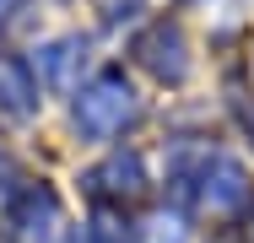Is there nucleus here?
Returning a JSON list of instances; mask_svg holds the SVG:
<instances>
[{
    "label": "nucleus",
    "instance_id": "nucleus-1",
    "mask_svg": "<svg viewBox=\"0 0 254 243\" xmlns=\"http://www.w3.org/2000/svg\"><path fill=\"white\" fill-rule=\"evenodd\" d=\"M125 114H130V92H125L119 81H103V87H92V92L76 103V124L92 130V135H108Z\"/></svg>",
    "mask_w": 254,
    "mask_h": 243
},
{
    "label": "nucleus",
    "instance_id": "nucleus-2",
    "mask_svg": "<svg viewBox=\"0 0 254 243\" xmlns=\"http://www.w3.org/2000/svg\"><path fill=\"white\" fill-rule=\"evenodd\" d=\"M27 81H22V70H11V65H0V108L5 114H27L33 103H27Z\"/></svg>",
    "mask_w": 254,
    "mask_h": 243
},
{
    "label": "nucleus",
    "instance_id": "nucleus-3",
    "mask_svg": "<svg viewBox=\"0 0 254 243\" xmlns=\"http://www.w3.org/2000/svg\"><path fill=\"white\" fill-rule=\"evenodd\" d=\"M152 243H184L179 222H152Z\"/></svg>",
    "mask_w": 254,
    "mask_h": 243
}]
</instances>
